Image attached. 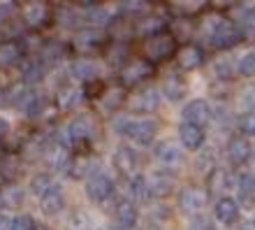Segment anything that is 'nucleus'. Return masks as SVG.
Here are the masks:
<instances>
[{
  "label": "nucleus",
  "instance_id": "obj_16",
  "mask_svg": "<svg viewBox=\"0 0 255 230\" xmlns=\"http://www.w3.org/2000/svg\"><path fill=\"white\" fill-rule=\"evenodd\" d=\"M216 221H221L223 226H232L239 221V205L232 200V198H221L214 207Z\"/></svg>",
  "mask_w": 255,
  "mask_h": 230
},
{
  "label": "nucleus",
  "instance_id": "obj_51",
  "mask_svg": "<svg viewBox=\"0 0 255 230\" xmlns=\"http://www.w3.org/2000/svg\"><path fill=\"white\" fill-rule=\"evenodd\" d=\"M100 230H109V228H100Z\"/></svg>",
  "mask_w": 255,
  "mask_h": 230
},
{
  "label": "nucleus",
  "instance_id": "obj_15",
  "mask_svg": "<svg viewBox=\"0 0 255 230\" xmlns=\"http://www.w3.org/2000/svg\"><path fill=\"white\" fill-rule=\"evenodd\" d=\"M162 93L165 98L172 102H179L186 95V81L179 72H167V75L162 77Z\"/></svg>",
  "mask_w": 255,
  "mask_h": 230
},
{
  "label": "nucleus",
  "instance_id": "obj_12",
  "mask_svg": "<svg viewBox=\"0 0 255 230\" xmlns=\"http://www.w3.org/2000/svg\"><path fill=\"white\" fill-rule=\"evenodd\" d=\"M151 75H153L151 63H146V61H134V63H128L126 68H123L121 81H123V86H126V84H141V81H146Z\"/></svg>",
  "mask_w": 255,
  "mask_h": 230
},
{
  "label": "nucleus",
  "instance_id": "obj_23",
  "mask_svg": "<svg viewBox=\"0 0 255 230\" xmlns=\"http://www.w3.org/2000/svg\"><path fill=\"white\" fill-rule=\"evenodd\" d=\"M102 42H105V33H102L100 28H91V26H86L74 37V44H77V49H81V51L95 49L98 44H102Z\"/></svg>",
  "mask_w": 255,
  "mask_h": 230
},
{
  "label": "nucleus",
  "instance_id": "obj_20",
  "mask_svg": "<svg viewBox=\"0 0 255 230\" xmlns=\"http://www.w3.org/2000/svg\"><path fill=\"white\" fill-rule=\"evenodd\" d=\"M114 217H116V221H119V226H121V230H130V228H134L139 214H137V207H134L130 200H121V203L116 205Z\"/></svg>",
  "mask_w": 255,
  "mask_h": 230
},
{
  "label": "nucleus",
  "instance_id": "obj_27",
  "mask_svg": "<svg viewBox=\"0 0 255 230\" xmlns=\"http://www.w3.org/2000/svg\"><path fill=\"white\" fill-rule=\"evenodd\" d=\"M47 75V63L42 58H35V61H28L23 65V81L26 84H37L42 81V77Z\"/></svg>",
  "mask_w": 255,
  "mask_h": 230
},
{
  "label": "nucleus",
  "instance_id": "obj_8",
  "mask_svg": "<svg viewBox=\"0 0 255 230\" xmlns=\"http://www.w3.org/2000/svg\"><path fill=\"white\" fill-rule=\"evenodd\" d=\"M139 154L128 147V144H121L119 149L114 151V168L121 172L123 177H132L137 170H139Z\"/></svg>",
  "mask_w": 255,
  "mask_h": 230
},
{
  "label": "nucleus",
  "instance_id": "obj_50",
  "mask_svg": "<svg viewBox=\"0 0 255 230\" xmlns=\"http://www.w3.org/2000/svg\"><path fill=\"white\" fill-rule=\"evenodd\" d=\"M0 102H2V93H0Z\"/></svg>",
  "mask_w": 255,
  "mask_h": 230
},
{
  "label": "nucleus",
  "instance_id": "obj_24",
  "mask_svg": "<svg viewBox=\"0 0 255 230\" xmlns=\"http://www.w3.org/2000/svg\"><path fill=\"white\" fill-rule=\"evenodd\" d=\"M232 184H235V182H232V175H230L228 170L216 168V170H211V175H209L207 191H209V193H225Z\"/></svg>",
  "mask_w": 255,
  "mask_h": 230
},
{
  "label": "nucleus",
  "instance_id": "obj_25",
  "mask_svg": "<svg viewBox=\"0 0 255 230\" xmlns=\"http://www.w3.org/2000/svg\"><path fill=\"white\" fill-rule=\"evenodd\" d=\"M237 191H239V198H242L244 205H253L255 203V175L251 172H242L237 177Z\"/></svg>",
  "mask_w": 255,
  "mask_h": 230
},
{
  "label": "nucleus",
  "instance_id": "obj_2",
  "mask_svg": "<svg viewBox=\"0 0 255 230\" xmlns=\"http://www.w3.org/2000/svg\"><path fill=\"white\" fill-rule=\"evenodd\" d=\"M207 40L216 49H232L242 40V30L235 21L225 19V16H216L207 23Z\"/></svg>",
  "mask_w": 255,
  "mask_h": 230
},
{
  "label": "nucleus",
  "instance_id": "obj_11",
  "mask_svg": "<svg viewBox=\"0 0 255 230\" xmlns=\"http://www.w3.org/2000/svg\"><path fill=\"white\" fill-rule=\"evenodd\" d=\"M204 51H202L200 44H183L179 51H176V61H179V68L181 70H197L204 65Z\"/></svg>",
  "mask_w": 255,
  "mask_h": 230
},
{
  "label": "nucleus",
  "instance_id": "obj_26",
  "mask_svg": "<svg viewBox=\"0 0 255 230\" xmlns=\"http://www.w3.org/2000/svg\"><path fill=\"white\" fill-rule=\"evenodd\" d=\"M98 75H100L98 63H93V61H77V63H72V77L74 79L91 84V81L98 79Z\"/></svg>",
  "mask_w": 255,
  "mask_h": 230
},
{
  "label": "nucleus",
  "instance_id": "obj_6",
  "mask_svg": "<svg viewBox=\"0 0 255 230\" xmlns=\"http://www.w3.org/2000/svg\"><path fill=\"white\" fill-rule=\"evenodd\" d=\"M114 193V182L109 179L107 175H102V172H93V175L88 177L86 182V196L93 200V203H105L109 200Z\"/></svg>",
  "mask_w": 255,
  "mask_h": 230
},
{
  "label": "nucleus",
  "instance_id": "obj_18",
  "mask_svg": "<svg viewBox=\"0 0 255 230\" xmlns=\"http://www.w3.org/2000/svg\"><path fill=\"white\" fill-rule=\"evenodd\" d=\"M179 140L186 149L195 151L200 149L202 144H204V128H197L193 123H181L179 126Z\"/></svg>",
  "mask_w": 255,
  "mask_h": 230
},
{
  "label": "nucleus",
  "instance_id": "obj_32",
  "mask_svg": "<svg viewBox=\"0 0 255 230\" xmlns=\"http://www.w3.org/2000/svg\"><path fill=\"white\" fill-rule=\"evenodd\" d=\"M67 228L70 230H91V217H88L86 212L81 210H74L67 219Z\"/></svg>",
  "mask_w": 255,
  "mask_h": 230
},
{
  "label": "nucleus",
  "instance_id": "obj_36",
  "mask_svg": "<svg viewBox=\"0 0 255 230\" xmlns=\"http://www.w3.org/2000/svg\"><path fill=\"white\" fill-rule=\"evenodd\" d=\"M239 75L255 77V49L249 51L246 56H242V61H239Z\"/></svg>",
  "mask_w": 255,
  "mask_h": 230
},
{
  "label": "nucleus",
  "instance_id": "obj_21",
  "mask_svg": "<svg viewBox=\"0 0 255 230\" xmlns=\"http://www.w3.org/2000/svg\"><path fill=\"white\" fill-rule=\"evenodd\" d=\"M174 175L172 172H151V177H148V186H151V193L153 196H167V193H172V189H174Z\"/></svg>",
  "mask_w": 255,
  "mask_h": 230
},
{
  "label": "nucleus",
  "instance_id": "obj_31",
  "mask_svg": "<svg viewBox=\"0 0 255 230\" xmlns=\"http://www.w3.org/2000/svg\"><path fill=\"white\" fill-rule=\"evenodd\" d=\"M242 30V37L246 40H255V9H246L242 16V21L237 23Z\"/></svg>",
  "mask_w": 255,
  "mask_h": 230
},
{
  "label": "nucleus",
  "instance_id": "obj_43",
  "mask_svg": "<svg viewBox=\"0 0 255 230\" xmlns=\"http://www.w3.org/2000/svg\"><path fill=\"white\" fill-rule=\"evenodd\" d=\"M193 230H214V226H211V221H209V219H204L200 214V219H195V221H193Z\"/></svg>",
  "mask_w": 255,
  "mask_h": 230
},
{
  "label": "nucleus",
  "instance_id": "obj_14",
  "mask_svg": "<svg viewBox=\"0 0 255 230\" xmlns=\"http://www.w3.org/2000/svg\"><path fill=\"white\" fill-rule=\"evenodd\" d=\"M40 205H42V212L49 214V217H56L65 210V193H63L61 186H54L49 189L44 196L40 198Z\"/></svg>",
  "mask_w": 255,
  "mask_h": 230
},
{
  "label": "nucleus",
  "instance_id": "obj_30",
  "mask_svg": "<svg viewBox=\"0 0 255 230\" xmlns=\"http://www.w3.org/2000/svg\"><path fill=\"white\" fill-rule=\"evenodd\" d=\"M79 100H81V93L77 91V88L65 86L63 91H58V105H61V109L77 107V102H79Z\"/></svg>",
  "mask_w": 255,
  "mask_h": 230
},
{
  "label": "nucleus",
  "instance_id": "obj_1",
  "mask_svg": "<svg viewBox=\"0 0 255 230\" xmlns=\"http://www.w3.org/2000/svg\"><path fill=\"white\" fill-rule=\"evenodd\" d=\"M176 54V37L169 30L160 33H151L141 44V56L144 61L155 65V63H165Z\"/></svg>",
  "mask_w": 255,
  "mask_h": 230
},
{
  "label": "nucleus",
  "instance_id": "obj_40",
  "mask_svg": "<svg viewBox=\"0 0 255 230\" xmlns=\"http://www.w3.org/2000/svg\"><path fill=\"white\" fill-rule=\"evenodd\" d=\"M242 100L249 105V112H255V86H249L242 93Z\"/></svg>",
  "mask_w": 255,
  "mask_h": 230
},
{
  "label": "nucleus",
  "instance_id": "obj_3",
  "mask_svg": "<svg viewBox=\"0 0 255 230\" xmlns=\"http://www.w3.org/2000/svg\"><path fill=\"white\" fill-rule=\"evenodd\" d=\"M116 130H119V135L130 137L132 142L146 147L158 135V121L153 119H121V121H116Z\"/></svg>",
  "mask_w": 255,
  "mask_h": 230
},
{
  "label": "nucleus",
  "instance_id": "obj_5",
  "mask_svg": "<svg viewBox=\"0 0 255 230\" xmlns=\"http://www.w3.org/2000/svg\"><path fill=\"white\" fill-rule=\"evenodd\" d=\"M123 105H126V86L123 84L100 86V93L95 95V107L100 109L102 114H114Z\"/></svg>",
  "mask_w": 255,
  "mask_h": 230
},
{
  "label": "nucleus",
  "instance_id": "obj_41",
  "mask_svg": "<svg viewBox=\"0 0 255 230\" xmlns=\"http://www.w3.org/2000/svg\"><path fill=\"white\" fill-rule=\"evenodd\" d=\"M14 12V2H2L0 5V26H5V21L12 16Z\"/></svg>",
  "mask_w": 255,
  "mask_h": 230
},
{
  "label": "nucleus",
  "instance_id": "obj_49",
  "mask_svg": "<svg viewBox=\"0 0 255 230\" xmlns=\"http://www.w3.org/2000/svg\"><path fill=\"white\" fill-rule=\"evenodd\" d=\"M35 230H49L47 226H35Z\"/></svg>",
  "mask_w": 255,
  "mask_h": 230
},
{
  "label": "nucleus",
  "instance_id": "obj_46",
  "mask_svg": "<svg viewBox=\"0 0 255 230\" xmlns=\"http://www.w3.org/2000/svg\"><path fill=\"white\" fill-rule=\"evenodd\" d=\"M242 230H255V224H253V221H244Z\"/></svg>",
  "mask_w": 255,
  "mask_h": 230
},
{
  "label": "nucleus",
  "instance_id": "obj_13",
  "mask_svg": "<svg viewBox=\"0 0 255 230\" xmlns=\"http://www.w3.org/2000/svg\"><path fill=\"white\" fill-rule=\"evenodd\" d=\"M155 158H158L165 168H176V165H181V161H183L181 147H179L176 142L165 140V142H160L158 147H155Z\"/></svg>",
  "mask_w": 255,
  "mask_h": 230
},
{
  "label": "nucleus",
  "instance_id": "obj_37",
  "mask_svg": "<svg viewBox=\"0 0 255 230\" xmlns=\"http://www.w3.org/2000/svg\"><path fill=\"white\" fill-rule=\"evenodd\" d=\"M35 221L30 217H26V214H21V217H16L12 221V230H35Z\"/></svg>",
  "mask_w": 255,
  "mask_h": 230
},
{
  "label": "nucleus",
  "instance_id": "obj_38",
  "mask_svg": "<svg viewBox=\"0 0 255 230\" xmlns=\"http://www.w3.org/2000/svg\"><path fill=\"white\" fill-rule=\"evenodd\" d=\"M146 2H139V0H130V2H121V12L128 14H139V12H146Z\"/></svg>",
  "mask_w": 255,
  "mask_h": 230
},
{
  "label": "nucleus",
  "instance_id": "obj_42",
  "mask_svg": "<svg viewBox=\"0 0 255 230\" xmlns=\"http://www.w3.org/2000/svg\"><path fill=\"white\" fill-rule=\"evenodd\" d=\"M230 63L232 61H228V58H223V61H218V65H216V75L218 77H225V79H230Z\"/></svg>",
  "mask_w": 255,
  "mask_h": 230
},
{
  "label": "nucleus",
  "instance_id": "obj_22",
  "mask_svg": "<svg viewBox=\"0 0 255 230\" xmlns=\"http://www.w3.org/2000/svg\"><path fill=\"white\" fill-rule=\"evenodd\" d=\"M23 58V47L16 40L0 42V68H9L14 63H19Z\"/></svg>",
  "mask_w": 255,
  "mask_h": 230
},
{
  "label": "nucleus",
  "instance_id": "obj_44",
  "mask_svg": "<svg viewBox=\"0 0 255 230\" xmlns=\"http://www.w3.org/2000/svg\"><path fill=\"white\" fill-rule=\"evenodd\" d=\"M0 230H12V219L0 214Z\"/></svg>",
  "mask_w": 255,
  "mask_h": 230
},
{
  "label": "nucleus",
  "instance_id": "obj_48",
  "mask_svg": "<svg viewBox=\"0 0 255 230\" xmlns=\"http://www.w3.org/2000/svg\"><path fill=\"white\" fill-rule=\"evenodd\" d=\"M0 207H5V198H2V193H0Z\"/></svg>",
  "mask_w": 255,
  "mask_h": 230
},
{
  "label": "nucleus",
  "instance_id": "obj_52",
  "mask_svg": "<svg viewBox=\"0 0 255 230\" xmlns=\"http://www.w3.org/2000/svg\"><path fill=\"white\" fill-rule=\"evenodd\" d=\"M153 230H160V228H153Z\"/></svg>",
  "mask_w": 255,
  "mask_h": 230
},
{
  "label": "nucleus",
  "instance_id": "obj_45",
  "mask_svg": "<svg viewBox=\"0 0 255 230\" xmlns=\"http://www.w3.org/2000/svg\"><path fill=\"white\" fill-rule=\"evenodd\" d=\"M7 133H9V123H7V119H2V116H0V140H2Z\"/></svg>",
  "mask_w": 255,
  "mask_h": 230
},
{
  "label": "nucleus",
  "instance_id": "obj_19",
  "mask_svg": "<svg viewBox=\"0 0 255 230\" xmlns=\"http://www.w3.org/2000/svg\"><path fill=\"white\" fill-rule=\"evenodd\" d=\"M251 154H253V149H251V142L246 140V137H232V140H230L228 156H230V161L235 163V165H244V163H249Z\"/></svg>",
  "mask_w": 255,
  "mask_h": 230
},
{
  "label": "nucleus",
  "instance_id": "obj_17",
  "mask_svg": "<svg viewBox=\"0 0 255 230\" xmlns=\"http://www.w3.org/2000/svg\"><path fill=\"white\" fill-rule=\"evenodd\" d=\"M67 135H70V142H88L95 135V126L88 116H79V119H74L70 123Z\"/></svg>",
  "mask_w": 255,
  "mask_h": 230
},
{
  "label": "nucleus",
  "instance_id": "obj_4",
  "mask_svg": "<svg viewBox=\"0 0 255 230\" xmlns=\"http://www.w3.org/2000/svg\"><path fill=\"white\" fill-rule=\"evenodd\" d=\"M162 102V93L155 86H144L128 100V109L134 114H151L160 107Z\"/></svg>",
  "mask_w": 255,
  "mask_h": 230
},
{
  "label": "nucleus",
  "instance_id": "obj_33",
  "mask_svg": "<svg viewBox=\"0 0 255 230\" xmlns=\"http://www.w3.org/2000/svg\"><path fill=\"white\" fill-rule=\"evenodd\" d=\"M30 189H33L35 196H44L49 189H54V182H51V175L49 172H40V175H35V179L30 182Z\"/></svg>",
  "mask_w": 255,
  "mask_h": 230
},
{
  "label": "nucleus",
  "instance_id": "obj_28",
  "mask_svg": "<svg viewBox=\"0 0 255 230\" xmlns=\"http://www.w3.org/2000/svg\"><path fill=\"white\" fill-rule=\"evenodd\" d=\"M128 47L126 42H114L107 47V63L112 68H126L128 65Z\"/></svg>",
  "mask_w": 255,
  "mask_h": 230
},
{
  "label": "nucleus",
  "instance_id": "obj_47",
  "mask_svg": "<svg viewBox=\"0 0 255 230\" xmlns=\"http://www.w3.org/2000/svg\"><path fill=\"white\" fill-rule=\"evenodd\" d=\"M5 158H7V154L2 149H0V165H2V163H5Z\"/></svg>",
  "mask_w": 255,
  "mask_h": 230
},
{
  "label": "nucleus",
  "instance_id": "obj_39",
  "mask_svg": "<svg viewBox=\"0 0 255 230\" xmlns=\"http://www.w3.org/2000/svg\"><path fill=\"white\" fill-rule=\"evenodd\" d=\"M2 198H5V205H21L23 203V191L12 189L9 193H2Z\"/></svg>",
  "mask_w": 255,
  "mask_h": 230
},
{
  "label": "nucleus",
  "instance_id": "obj_29",
  "mask_svg": "<svg viewBox=\"0 0 255 230\" xmlns=\"http://www.w3.org/2000/svg\"><path fill=\"white\" fill-rule=\"evenodd\" d=\"M130 191H132L134 200H139V203H148L153 193H151V186H148V179L144 177H132V182H130Z\"/></svg>",
  "mask_w": 255,
  "mask_h": 230
},
{
  "label": "nucleus",
  "instance_id": "obj_10",
  "mask_svg": "<svg viewBox=\"0 0 255 230\" xmlns=\"http://www.w3.org/2000/svg\"><path fill=\"white\" fill-rule=\"evenodd\" d=\"M51 19H54V12L47 2H28L23 7V21L30 28H44Z\"/></svg>",
  "mask_w": 255,
  "mask_h": 230
},
{
  "label": "nucleus",
  "instance_id": "obj_35",
  "mask_svg": "<svg viewBox=\"0 0 255 230\" xmlns=\"http://www.w3.org/2000/svg\"><path fill=\"white\" fill-rule=\"evenodd\" d=\"M237 123H239V130L244 135H255V112H244V114L237 116Z\"/></svg>",
  "mask_w": 255,
  "mask_h": 230
},
{
  "label": "nucleus",
  "instance_id": "obj_7",
  "mask_svg": "<svg viewBox=\"0 0 255 230\" xmlns=\"http://www.w3.org/2000/svg\"><path fill=\"white\" fill-rule=\"evenodd\" d=\"M207 200H209L207 191L197 189V186H186V189L179 193V207H181V212H186V214H200V212L204 210Z\"/></svg>",
  "mask_w": 255,
  "mask_h": 230
},
{
  "label": "nucleus",
  "instance_id": "obj_9",
  "mask_svg": "<svg viewBox=\"0 0 255 230\" xmlns=\"http://www.w3.org/2000/svg\"><path fill=\"white\" fill-rule=\"evenodd\" d=\"M211 121V107L207 100H190L183 107V123H193L197 128H204Z\"/></svg>",
  "mask_w": 255,
  "mask_h": 230
},
{
  "label": "nucleus",
  "instance_id": "obj_34",
  "mask_svg": "<svg viewBox=\"0 0 255 230\" xmlns=\"http://www.w3.org/2000/svg\"><path fill=\"white\" fill-rule=\"evenodd\" d=\"M63 54H65V49H63L61 42H47V47H44V51H42V61L54 63V61H58Z\"/></svg>",
  "mask_w": 255,
  "mask_h": 230
}]
</instances>
